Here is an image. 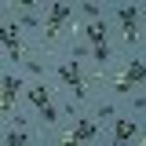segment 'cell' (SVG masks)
Wrapping results in <instances>:
<instances>
[{
  "mask_svg": "<svg viewBox=\"0 0 146 146\" xmlns=\"http://www.w3.org/2000/svg\"><path fill=\"white\" fill-rule=\"evenodd\" d=\"M143 139V117L139 113H117L106 124V143H139Z\"/></svg>",
  "mask_w": 146,
  "mask_h": 146,
  "instance_id": "2",
  "label": "cell"
},
{
  "mask_svg": "<svg viewBox=\"0 0 146 146\" xmlns=\"http://www.w3.org/2000/svg\"><path fill=\"white\" fill-rule=\"evenodd\" d=\"M4 143L7 146H26V143H40V131H33V128H4Z\"/></svg>",
  "mask_w": 146,
  "mask_h": 146,
  "instance_id": "4",
  "label": "cell"
},
{
  "mask_svg": "<svg viewBox=\"0 0 146 146\" xmlns=\"http://www.w3.org/2000/svg\"><path fill=\"white\" fill-rule=\"evenodd\" d=\"M106 15L121 26V40L128 44V51H143V33H139L143 4H113V7H106Z\"/></svg>",
  "mask_w": 146,
  "mask_h": 146,
  "instance_id": "1",
  "label": "cell"
},
{
  "mask_svg": "<svg viewBox=\"0 0 146 146\" xmlns=\"http://www.w3.org/2000/svg\"><path fill=\"white\" fill-rule=\"evenodd\" d=\"M22 102L29 110H40V106H48V102H58V91H55L48 80H29L26 91H22Z\"/></svg>",
  "mask_w": 146,
  "mask_h": 146,
  "instance_id": "3",
  "label": "cell"
}]
</instances>
